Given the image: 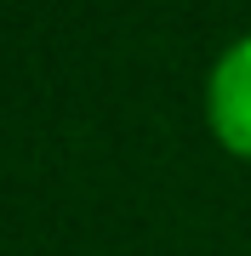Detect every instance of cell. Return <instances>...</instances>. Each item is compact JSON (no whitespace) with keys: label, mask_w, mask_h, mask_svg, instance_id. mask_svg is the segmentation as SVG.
<instances>
[{"label":"cell","mask_w":251,"mask_h":256,"mask_svg":"<svg viewBox=\"0 0 251 256\" xmlns=\"http://www.w3.org/2000/svg\"><path fill=\"white\" fill-rule=\"evenodd\" d=\"M211 126L228 148L251 154V40H240L211 74Z\"/></svg>","instance_id":"1"}]
</instances>
